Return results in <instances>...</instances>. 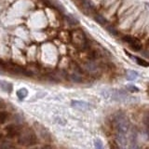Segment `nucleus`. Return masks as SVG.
Returning <instances> with one entry per match:
<instances>
[{
	"label": "nucleus",
	"mask_w": 149,
	"mask_h": 149,
	"mask_svg": "<svg viewBox=\"0 0 149 149\" xmlns=\"http://www.w3.org/2000/svg\"><path fill=\"white\" fill-rule=\"evenodd\" d=\"M113 127L118 135H124L128 136L130 132V120L123 113L116 114L113 118Z\"/></svg>",
	"instance_id": "nucleus-1"
},
{
	"label": "nucleus",
	"mask_w": 149,
	"mask_h": 149,
	"mask_svg": "<svg viewBox=\"0 0 149 149\" xmlns=\"http://www.w3.org/2000/svg\"><path fill=\"white\" fill-rule=\"evenodd\" d=\"M36 142H37L36 134L31 129L22 130L21 134L18 136V143L21 146H34V144L36 143Z\"/></svg>",
	"instance_id": "nucleus-2"
},
{
	"label": "nucleus",
	"mask_w": 149,
	"mask_h": 149,
	"mask_svg": "<svg viewBox=\"0 0 149 149\" xmlns=\"http://www.w3.org/2000/svg\"><path fill=\"white\" fill-rule=\"evenodd\" d=\"M72 43L78 49H85L88 46V41L85 34L81 30H74L71 34Z\"/></svg>",
	"instance_id": "nucleus-3"
},
{
	"label": "nucleus",
	"mask_w": 149,
	"mask_h": 149,
	"mask_svg": "<svg viewBox=\"0 0 149 149\" xmlns=\"http://www.w3.org/2000/svg\"><path fill=\"white\" fill-rule=\"evenodd\" d=\"M82 69L91 77H99L101 76V73H102L99 65L91 60L84 62L82 64Z\"/></svg>",
	"instance_id": "nucleus-4"
},
{
	"label": "nucleus",
	"mask_w": 149,
	"mask_h": 149,
	"mask_svg": "<svg viewBox=\"0 0 149 149\" xmlns=\"http://www.w3.org/2000/svg\"><path fill=\"white\" fill-rule=\"evenodd\" d=\"M34 127H35L36 133L38 134L42 139L45 140L46 142H50L51 141V134H50V132H49L48 129H47L46 127H44L42 124L37 123V122L34 123Z\"/></svg>",
	"instance_id": "nucleus-5"
},
{
	"label": "nucleus",
	"mask_w": 149,
	"mask_h": 149,
	"mask_svg": "<svg viewBox=\"0 0 149 149\" xmlns=\"http://www.w3.org/2000/svg\"><path fill=\"white\" fill-rule=\"evenodd\" d=\"M68 77L69 79L74 83H82L84 81V76H83V72L80 68H74L73 72L68 74Z\"/></svg>",
	"instance_id": "nucleus-6"
},
{
	"label": "nucleus",
	"mask_w": 149,
	"mask_h": 149,
	"mask_svg": "<svg viewBox=\"0 0 149 149\" xmlns=\"http://www.w3.org/2000/svg\"><path fill=\"white\" fill-rule=\"evenodd\" d=\"M123 40L128 43L133 49L135 50H140L142 49V43L139 39H137L136 37L130 36H125L123 37Z\"/></svg>",
	"instance_id": "nucleus-7"
},
{
	"label": "nucleus",
	"mask_w": 149,
	"mask_h": 149,
	"mask_svg": "<svg viewBox=\"0 0 149 149\" xmlns=\"http://www.w3.org/2000/svg\"><path fill=\"white\" fill-rule=\"evenodd\" d=\"M7 130V133L8 135H9V137H14V136H19L21 134L22 129H21L20 125H17V124H12V125H9L6 128Z\"/></svg>",
	"instance_id": "nucleus-8"
},
{
	"label": "nucleus",
	"mask_w": 149,
	"mask_h": 149,
	"mask_svg": "<svg viewBox=\"0 0 149 149\" xmlns=\"http://www.w3.org/2000/svg\"><path fill=\"white\" fill-rule=\"evenodd\" d=\"M72 106L74 108L80 110V111H87L91 108L90 104H88L86 102H82V101H73Z\"/></svg>",
	"instance_id": "nucleus-9"
},
{
	"label": "nucleus",
	"mask_w": 149,
	"mask_h": 149,
	"mask_svg": "<svg viewBox=\"0 0 149 149\" xmlns=\"http://www.w3.org/2000/svg\"><path fill=\"white\" fill-rule=\"evenodd\" d=\"M130 136L128 137V143H129V149H140L137 140H136V134L133 132H130Z\"/></svg>",
	"instance_id": "nucleus-10"
},
{
	"label": "nucleus",
	"mask_w": 149,
	"mask_h": 149,
	"mask_svg": "<svg viewBox=\"0 0 149 149\" xmlns=\"http://www.w3.org/2000/svg\"><path fill=\"white\" fill-rule=\"evenodd\" d=\"M111 98L114 99L115 101H124L125 99H127L128 96L124 91H111Z\"/></svg>",
	"instance_id": "nucleus-11"
},
{
	"label": "nucleus",
	"mask_w": 149,
	"mask_h": 149,
	"mask_svg": "<svg viewBox=\"0 0 149 149\" xmlns=\"http://www.w3.org/2000/svg\"><path fill=\"white\" fill-rule=\"evenodd\" d=\"M0 88L2 91H4L5 92H8L10 93L12 91V84L10 82L5 81V80H0Z\"/></svg>",
	"instance_id": "nucleus-12"
},
{
	"label": "nucleus",
	"mask_w": 149,
	"mask_h": 149,
	"mask_svg": "<svg viewBox=\"0 0 149 149\" xmlns=\"http://www.w3.org/2000/svg\"><path fill=\"white\" fill-rule=\"evenodd\" d=\"M126 76H127V79H129V80H135L138 77V73H136L135 71H132V70H129L126 73Z\"/></svg>",
	"instance_id": "nucleus-13"
},
{
	"label": "nucleus",
	"mask_w": 149,
	"mask_h": 149,
	"mask_svg": "<svg viewBox=\"0 0 149 149\" xmlns=\"http://www.w3.org/2000/svg\"><path fill=\"white\" fill-rule=\"evenodd\" d=\"M9 118V113L8 112H0V124H4Z\"/></svg>",
	"instance_id": "nucleus-14"
},
{
	"label": "nucleus",
	"mask_w": 149,
	"mask_h": 149,
	"mask_svg": "<svg viewBox=\"0 0 149 149\" xmlns=\"http://www.w3.org/2000/svg\"><path fill=\"white\" fill-rule=\"evenodd\" d=\"M135 59V61H136V63L141 65V66H143V67H149V62H147V61L143 60L142 58H139V57H133Z\"/></svg>",
	"instance_id": "nucleus-15"
},
{
	"label": "nucleus",
	"mask_w": 149,
	"mask_h": 149,
	"mask_svg": "<svg viewBox=\"0 0 149 149\" xmlns=\"http://www.w3.org/2000/svg\"><path fill=\"white\" fill-rule=\"evenodd\" d=\"M27 94H28V91L26 88H21V90H19L17 91V96L19 97V99H21V100L24 99L27 96Z\"/></svg>",
	"instance_id": "nucleus-16"
},
{
	"label": "nucleus",
	"mask_w": 149,
	"mask_h": 149,
	"mask_svg": "<svg viewBox=\"0 0 149 149\" xmlns=\"http://www.w3.org/2000/svg\"><path fill=\"white\" fill-rule=\"evenodd\" d=\"M143 123L146 126L147 128H149V111L146 112L143 116Z\"/></svg>",
	"instance_id": "nucleus-17"
},
{
	"label": "nucleus",
	"mask_w": 149,
	"mask_h": 149,
	"mask_svg": "<svg viewBox=\"0 0 149 149\" xmlns=\"http://www.w3.org/2000/svg\"><path fill=\"white\" fill-rule=\"evenodd\" d=\"M0 149H17V148L9 143H2L0 144Z\"/></svg>",
	"instance_id": "nucleus-18"
},
{
	"label": "nucleus",
	"mask_w": 149,
	"mask_h": 149,
	"mask_svg": "<svg viewBox=\"0 0 149 149\" xmlns=\"http://www.w3.org/2000/svg\"><path fill=\"white\" fill-rule=\"evenodd\" d=\"M94 146L95 149H104V144H102V141L99 139H96L94 141Z\"/></svg>",
	"instance_id": "nucleus-19"
},
{
	"label": "nucleus",
	"mask_w": 149,
	"mask_h": 149,
	"mask_svg": "<svg viewBox=\"0 0 149 149\" xmlns=\"http://www.w3.org/2000/svg\"><path fill=\"white\" fill-rule=\"evenodd\" d=\"M95 20L98 22H100L101 24H104L105 22H107V21L105 20V19L102 17V16H101V15H97L96 17H95Z\"/></svg>",
	"instance_id": "nucleus-20"
},
{
	"label": "nucleus",
	"mask_w": 149,
	"mask_h": 149,
	"mask_svg": "<svg viewBox=\"0 0 149 149\" xmlns=\"http://www.w3.org/2000/svg\"><path fill=\"white\" fill-rule=\"evenodd\" d=\"M127 88L129 90V91H130V92H138L139 91V88H136L135 86H133V85H129V86H127Z\"/></svg>",
	"instance_id": "nucleus-21"
},
{
	"label": "nucleus",
	"mask_w": 149,
	"mask_h": 149,
	"mask_svg": "<svg viewBox=\"0 0 149 149\" xmlns=\"http://www.w3.org/2000/svg\"><path fill=\"white\" fill-rule=\"evenodd\" d=\"M37 149H55L52 146H50V144H45V146H41L40 148H37Z\"/></svg>",
	"instance_id": "nucleus-22"
},
{
	"label": "nucleus",
	"mask_w": 149,
	"mask_h": 149,
	"mask_svg": "<svg viewBox=\"0 0 149 149\" xmlns=\"http://www.w3.org/2000/svg\"><path fill=\"white\" fill-rule=\"evenodd\" d=\"M5 107V102L0 99V108H4Z\"/></svg>",
	"instance_id": "nucleus-23"
}]
</instances>
